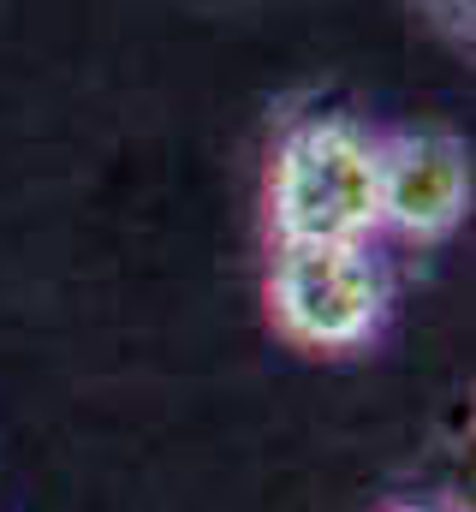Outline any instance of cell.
I'll return each instance as SVG.
<instances>
[{
    "label": "cell",
    "mask_w": 476,
    "mask_h": 512,
    "mask_svg": "<svg viewBox=\"0 0 476 512\" xmlns=\"http://www.w3.org/2000/svg\"><path fill=\"white\" fill-rule=\"evenodd\" d=\"M274 245H375L381 239V137L352 114H310L268 155Z\"/></svg>",
    "instance_id": "6da1fadb"
},
{
    "label": "cell",
    "mask_w": 476,
    "mask_h": 512,
    "mask_svg": "<svg viewBox=\"0 0 476 512\" xmlns=\"http://www.w3.org/2000/svg\"><path fill=\"white\" fill-rule=\"evenodd\" d=\"M262 298L274 334L316 358L363 352L393 316V280L375 245H274Z\"/></svg>",
    "instance_id": "7a4b0ae2"
},
{
    "label": "cell",
    "mask_w": 476,
    "mask_h": 512,
    "mask_svg": "<svg viewBox=\"0 0 476 512\" xmlns=\"http://www.w3.org/2000/svg\"><path fill=\"white\" fill-rule=\"evenodd\" d=\"M471 215V149L453 131L381 137V233L447 245Z\"/></svg>",
    "instance_id": "3957f363"
},
{
    "label": "cell",
    "mask_w": 476,
    "mask_h": 512,
    "mask_svg": "<svg viewBox=\"0 0 476 512\" xmlns=\"http://www.w3.org/2000/svg\"><path fill=\"white\" fill-rule=\"evenodd\" d=\"M423 6H429V18H435L441 30H453V36H471L476 0H423Z\"/></svg>",
    "instance_id": "277c9868"
},
{
    "label": "cell",
    "mask_w": 476,
    "mask_h": 512,
    "mask_svg": "<svg viewBox=\"0 0 476 512\" xmlns=\"http://www.w3.org/2000/svg\"><path fill=\"white\" fill-rule=\"evenodd\" d=\"M393 512H441V507H393Z\"/></svg>",
    "instance_id": "5b68a950"
}]
</instances>
